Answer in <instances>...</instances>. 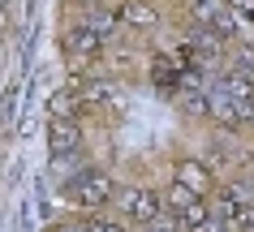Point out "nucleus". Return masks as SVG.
<instances>
[{"label":"nucleus","mask_w":254,"mask_h":232,"mask_svg":"<svg viewBox=\"0 0 254 232\" xmlns=\"http://www.w3.org/2000/svg\"><path fill=\"white\" fill-rule=\"evenodd\" d=\"M65 202H73L86 215H104L108 202H117V185L108 181V172L99 168H78L73 177L65 181Z\"/></svg>","instance_id":"obj_1"},{"label":"nucleus","mask_w":254,"mask_h":232,"mask_svg":"<svg viewBox=\"0 0 254 232\" xmlns=\"http://www.w3.org/2000/svg\"><path fill=\"white\" fill-rule=\"evenodd\" d=\"M190 17L198 26L215 30L220 39H254V26H246V17L228 4V0H190Z\"/></svg>","instance_id":"obj_2"},{"label":"nucleus","mask_w":254,"mask_h":232,"mask_svg":"<svg viewBox=\"0 0 254 232\" xmlns=\"http://www.w3.org/2000/svg\"><path fill=\"white\" fill-rule=\"evenodd\" d=\"M117 206H121V219H125V224H138V228L155 224V219L168 211L160 193L142 189V185H125V189H117Z\"/></svg>","instance_id":"obj_3"},{"label":"nucleus","mask_w":254,"mask_h":232,"mask_svg":"<svg viewBox=\"0 0 254 232\" xmlns=\"http://www.w3.org/2000/svg\"><path fill=\"white\" fill-rule=\"evenodd\" d=\"M48 150H52V168H69L82 155V125L73 116H52L48 121Z\"/></svg>","instance_id":"obj_4"},{"label":"nucleus","mask_w":254,"mask_h":232,"mask_svg":"<svg viewBox=\"0 0 254 232\" xmlns=\"http://www.w3.org/2000/svg\"><path fill=\"white\" fill-rule=\"evenodd\" d=\"M211 82H215V86H220V91L228 95V103L237 108L241 125H254V82H250V78H241V73L224 69V73H215Z\"/></svg>","instance_id":"obj_5"},{"label":"nucleus","mask_w":254,"mask_h":232,"mask_svg":"<svg viewBox=\"0 0 254 232\" xmlns=\"http://www.w3.org/2000/svg\"><path fill=\"white\" fill-rule=\"evenodd\" d=\"M151 86H155L160 95H168V99H177L186 91V73L177 69L173 56H155V60H151Z\"/></svg>","instance_id":"obj_6"},{"label":"nucleus","mask_w":254,"mask_h":232,"mask_svg":"<svg viewBox=\"0 0 254 232\" xmlns=\"http://www.w3.org/2000/svg\"><path fill=\"white\" fill-rule=\"evenodd\" d=\"M173 181H177V185H186V189H194L198 198H207V193H211V172H207V164H202V159H177Z\"/></svg>","instance_id":"obj_7"},{"label":"nucleus","mask_w":254,"mask_h":232,"mask_svg":"<svg viewBox=\"0 0 254 232\" xmlns=\"http://www.w3.org/2000/svg\"><path fill=\"white\" fill-rule=\"evenodd\" d=\"M99 47H104V39L95 35L91 22H73V26L65 30V52L69 56H78V60H82V56H95Z\"/></svg>","instance_id":"obj_8"},{"label":"nucleus","mask_w":254,"mask_h":232,"mask_svg":"<svg viewBox=\"0 0 254 232\" xmlns=\"http://www.w3.org/2000/svg\"><path fill=\"white\" fill-rule=\"evenodd\" d=\"M198 202H207V198H198L194 189H186V185H177V181L168 185V189H164V206H168L173 215H186V211H194Z\"/></svg>","instance_id":"obj_9"},{"label":"nucleus","mask_w":254,"mask_h":232,"mask_svg":"<svg viewBox=\"0 0 254 232\" xmlns=\"http://www.w3.org/2000/svg\"><path fill=\"white\" fill-rule=\"evenodd\" d=\"M121 22H129V26H138V30H151V26H160V13H155L151 4H142V0H129V4L121 9Z\"/></svg>","instance_id":"obj_10"},{"label":"nucleus","mask_w":254,"mask_h":232,"mask_svg":"<svg viewBox=\"0 0 254 232\" xmlns=\"http://www.w3.org/2000/svg\"><path fill=\"white\" fill-rule=\"evenodd\" d=\"M202 164H207V172H211V177H215V172H224V168L233 164V155H228V150L220 146V142H211V146L202 150Z\"/></svg>","instance_id":"obj_11"},{"label":"nucleus","mask_w":254,"mask_h":232,"mask_svg":"<svg viewBox=\"0 0 254 232\" xmlns=\"http://www.w3.org/2000/svg\"><path fill=\"white\" fill-rule=\"evenodd\" d=\"M86 232H134V228H125V219L112 215H86Z\"/></svg>","instance_id":"obj_12"},{"label":"nucleus","mask_w":254,"mask_h":232,"mask_svg":"<svg viewBox=\"0 0 254 232\" xmlns=\"http://www.w3.org/2000/svg\"><path fill=\"white\" fill-rule=\"evenodd\" d=\"M52 232H86V219H61L52 224Z\"/></svg>","instance_id":"obj_13"},{"label":"nucleus","mask_w":254,"mask_h":232,"mask_svg":"<svg viewBox=\"0 0 254 232\" xmlns=\"http://www.w3.org/2000/svg\"><path fill=\"white\" fill-rule=\"evenodd\" d=\"M228 4H233L241 17H254V0H228Z\"/></svg>","instance_id":"obj_14"}]
</instances>
